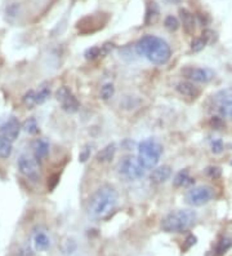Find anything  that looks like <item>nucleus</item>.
Instances as JSON below:
<instances>
[{
	"instance_id": "f257e3e1",
	"label": "nucleus",
	"mask_w": 232,
	"mask_h": 256,
	"mask_svg": "<svg viewBox=\"0 0 232 256\" xmlns=\"http://www.w3.org/2000/svg\"><path fill=\"white\" fill-rule=\"evenodd\" d=\"M136 51L155 65H164L172 56V49L164 39L155 35H146L136 44Z\"/></svg>"
},
{
	"instance_id": "f03ea898",
	"label": "nucleus",
	"mask_w": 232,
	"mask_h": 256,
	"mask_svg": "<svg viewBox=\"0 0 232 256\" xmlns=\"http://www.w3.org/2000/svg\"><path fill=\"white\" fill-rule=\"evenodd\" d=\"M118 192L110 185H103L92 194L88 200L89 215L94 219H105L118 204Z\"/></svg>"
},
{
	"instance_id": "7ed1b4c3",
	"label": "nucleus",
	"mask_w": 232,
	"mask_h": 256,
	"mask_svg": "<svg viewBox=\"0 0 232 256\" xmlns=\"http://www.w3.org/2000/svg\"><path fill=\"white\" fill-rule=\"evenodd\" d=\"M197 215L191 210H177L161 220V229L166 233H182L195 224Z\"/></svg>"
},
{
	"instance_id": "20e7f679",
	"label": "nucleus",
	"mask_w": 232,
	"mask_h": 256,
	"mask_svg": "<svg viewBox=\"0 0 232 256\" xmlns=\"http://www.w3.org/2000/svg\"><path fill=\"white\" fill-rule=\"evenodd\" d=\"M161 154L162 146L154 138H146L138 146V159L146 170L156 167Z\"/></svg>"
},
{
	"instance_id": "39448f33",
	"label": "nucleus",
	"mask_w": 232,
	"mask_h": 256,
	"mask_svg": "<svg viewBox=\"0 0 232 256\" xmlns=\"http://www.w3.org/2000/svg\"><path fill=\"white\" fill-rule=\"evenodd\" d=\"M146 168L141 164L140 159L136 157H125L118 164V172L126 180H140L146 174Z\"/></svg>"
},
{
	"instance_id": "423d86ee",
	"label": "nucleus",
	"mask_w": 232,
	"mask_h": 256,
	"mask_svg": "<svg viewBox=\"0 0 232 256\" xmlns=\"http://www.w3.org/2000/svg\"><path fill=\"white\" fill-rule=\"evenodd\" d=\"M213 108L222 118H232V88L221 89L213 97Z\"/></svg>"
},
{
	"instance_id": "0eeeda50",
	"label": "nucleus",
	"mask_w": 232,
	"mask_h": 256,
	"mask_svg": "<svg viewBox=\"0 0 232 256\" xmlns=\"http://www.w3.org/2000/svg\"><path fill=\"white\" fill-rule=\"evenodd\" d=\"M214 193L213 189L210 186L201 185L192 188L186 194V203L190 206H195V207H200L208 203L212 198H213Z\"/></svg>"
},
{
	"instance_id": "6e6552de",
	"label": "nucleus",
	"mask_w": 232,
	"mask_h": 256,
	"mask_svg": "<svg viewBox=\"0 0 232 256\" xmlns=\"http://www.w3.org/2000/svg\"><path fill=\"white\" fill-rule=\"evenodd\" d=\"M108 21L106 13H96V15L87 16L77 22V29L83 34H92L102 29Z\"/></svg>"
},
{
	"instance_id": "1a4fd4ad",
	"label": "nucleus",
	"mask_w": 232,
	"mask_h": 256,
	"mask_svg": "<svg viewBox=\"0 0 232 256\" xmlns=\"http://www.w3.org/2000/svg\"><path fill=\"white\" fill-rule=\"evenodd\" d=\"M18 170L25 177L33 181L37 180V177L40 176V167H39L37 159L27 154H22L18 158Z\"/></svg>"
},
{
	"instance_id": "9d476101",
	"label": "nucleus",
	"mask_w": 232,
	"mask_h": 256,
	"mask_svg": "<svg viewBox=\"0 0 232 256\" xmlns=\"http://www.w3.org/2000/svg\"><path fill=\"white\" fill-rule=\"evenodd\" d=\"M182 75L188 80L197 83H208L214 78V73L208 67L186 66L182 69Z\"/></svg>"
},
{
	"instance_id": "9b49d317",
	"label": "nucleus",
	"mask_w": 232,
	"mask_h": 256,
	"mask_svg": "<svg viewBox=\"0 0 232 256\" xmlns=\"http://www.w3.org/2000/svg\"><path fill=\"white\" fill-rule=\"evenodd\" d=\"M55 98L66 113H76L79 110V101L67 87H61L55 92Z\"/></svg>"
},
{
	"instance_id": "f8f14e48",
	"label": "nucleus",
	"mask_w": 232,
	"mask_h": 256,
	"mask_svg": "<svg viewBox=\"0 0 232 256\" xmlns=\"http://www.w3.org/2000/svg\"><path fill=\"white\" fill-rule=\"evenodd\" d=\"M19 132H21V123L15 117H11L0 127V135L4 136V138H7L8 140H11L12 142L18 138Z\"/></svg>"
},
{
	"instance_id": "ddd939ff",
	"label": "nucleus",
	"mask_w": 232,
	"mask_h": 256,
	"mask_svg": "<svg viewBox=\"0 0 232 256\" xmlns=\"http://www.w3.org/2000/svg\"><path fill=\"white\" fill-rule=\"evenodd\" d=\"M170 175H172V168L169 166H160L152 170L150 178L154 184H162L170 177Z\"/></svg>"
},
{
	"instance_id": "4468645a",
	"label": "nucleus",
	"mask_w": 232,
	"mask_h": 256,
	"mask_svg": "<svg viewBox=\"0 0 232 256\" xmlns=\"http://www.w3.org/2000/svg\"><path fill=\"white\" fill-rule=\"evenodd\" d=\"M213 31H210V30H205L200 37L195 38L191 43V49L192 52H200V51H203L205 48L206 45L209 44L210 41H212V35H213Z\"/></svg>"
},
{
	"instance_id": "2eb2a0df",
	"label": "nucleus",
	"mask_w": 232,
	"mask_h": 256,
	"mask_svg": "<svg viewBox=\"0 0 232 256\" xmlns=\"http://www.w3.org/2000/svg\"><path fill=\"white\" fill-rule=\"evenodd\" d=\"M33 243L35 250L37 251H45V250L49 249L51 246V239H49L48 234L43 232V230H39V232H35L33 236Z\"/></svg>"
},
{
	"instance_id": "dca6fc26",
	"label": "nucleus",
	"mask_w": 232,
	"mask_h": 256,
	"mask_svg": "<svg viewBox=\"0 0 232 256\" xmlns=\"http://www.w3.org/2000/svg\"><path fill=\"white\" fill-rule=\"evenodd\" d=\"M177 91L182 96L188 98H196L199 97L200 89L192 82H180L177 84Z\"/></svg>"
},
{
	"instance_id": "f3484780",
	"label": "nucleus",
	"mask_w": 232,
	"mask_h": 256,
	"mask_svg": "<svg viewBox=\"0 0 232 256\" xmlns=\"http://www.w3.org/2000/svg\"><path fill=\"white\" fill-rule=\"evenodd\" d=\"M179 16H180V21H182V25H183L184 31L188 34V35H192L195 33V17L192 15L191 12H188L187 9H179Z\"/></svg>"
},
{
	"instance_id": "a211bd4d",
	"label": "nucleus",
	"mask_w": 232,
	"mask_h": 256,
	"mask_svg": "<svg viewBox=\"0 0 232 256\" xmlns=\"http://www.w3.org/2000/svg\"><path fill=\"white\" fill-rule=\"evenodd\" d=\"M34 156L37 160L44 159L49 153V142L45 138H36L33 145Z\"/></svg>"
},
{
	"instance_id": "6ab92c4d",
	"label": "nucleus",
	"mask_w": 232,
	"mask_h": 256,
	"mask_svg": "<svg viewBox=\"0 0 232 256\" xmlns=\"http://www.w3.org/2000/svg\"><path fill=\"white\" fill-rule=\"evenodd\" d=\"M195 182V178L190 176L188 170H180L176 176H174L173 184L176 188H188Z\"/></svg>"
},
{
	"instance_id": "aec40b11",
	"label": "nucleus",
	"mask_w": 232,
	"mask_h": 256,
	"mask_svg": "<svg viewBox=\"0 0 232 256\" xmlns=\"http://www.w3.org/2000/svg\"><path fill=\"white\" fill-rule=\"evenodd\" d=\"M115 153H116V145L115 144H108L105 148L101 149L98 154H97L96 159L98 163H107L114 159Z\"/></svg>"
},
{
	"instance_id": "412c9836",
	"label": "nucleus",
	"mask_w": 232,
	"mask_h": 256,
	"mask_svg": "<svg viewBox=\"0 0 232 256\" xmlns=\"http://www.w3.org/2000/svg\"><path fill=\"white\" fill-rule=\"evenodd\" d=\"M159 7L158 4L155 3V1H151V3L148 4L147 11H146V20H144V22L146 25H151V23L156 22V20L159 19Z\"/></svg>"
},
{
	"instance_id": "4be33fe9",
	"label": "nucleus",
	"mask_w": 232,
	"mask_h": 256,
	"mask_svg": "<svg viewBox=\"0 0 232 256\" xmlns=\"http://www.w3.org/2000/svg\"><path fill=\"white\" fill-rule=\"evenodd\" d=\"M12 154V141L0 135V158H8Z\"/></svg>"
},
{
	"instance_id": "5701e85b",
	"label": "nucleus",
	"mask_w": 232,
	"mask_h": 256,
	"mask_svg": "<svg viewBox=\"0 0 232 256\" xmlns=\"http://www.w3.org/2000/svg\"><path fill=\"white\" fill-rule=\"evenodd\" d=\"M22 128L25 132H27L30 135L39 134V126H37V122L35 118L26 119L22 124Z\"/></svg>"
},
{
	"instance_id": "b1692460",
	"label": "nucleus",
	"mask_w": 232,
	"mask_h": 256,
	"mask_svg": "<svg viewBox=\"0 0 232 256\" xmlns=\"http://www.w3.org/2000/svg\"><path fill=\"white\" fill-rule=\"evenodd\" d=\"M23 104L26 105L27 109H33L34 106H36L37 101H36V91H29L26 92V95L23 96Z\"/></svg>"
},
{
	"instance_id": "393cba45",
	"label": "nucleus",
	"mask_w": 232,
	"mask_h": 256,
	"mask_svg": "<svg viewBox=\"0 0 232 256\" xmlns=\"http://www.w3.org/2000/svg\"><path fill=\"white\" fill-rule=\"evenodd\" d=\"M51 96V88L47 85H41V88L39 91H36V101L37 105L43 104L45 101L48 100V97Z\"/></svg>"
},
{
	"instance_id": "a878e982",
	"label": "nucleus",
	"mask_w": 232,
	"mask_h": 256,
	"mask_svg": "<svg viewBox=\"0 0 232 256\" xmlns=\"http://www.w3.org/2000/svg\"><path fill=\"white\" fill-rule=\"evenodd\" d=\"M232 246V242H231V239H230V238H226V237H223L221 239V241L218 242V245H217V254L219 256L221 255H223V254H226L227 253V251H229L230 250V247H231Z\"/></svg>"
},
{
	"instance_id": "bb28decb",
	"label": "nucleus",
	"mask_w": 232,
	"mask_h": 256,
	"mask_svg": "<svg viewBox=\"0 0 232 256\" xmlns=\"http://www.w3.org/2000/svg\"><path fill=\"white\" fill-rule=\"evenodd\" d=\"M164 25H165V27L169 31H176L179 27V21L176 17H173V16H168L165 21H164Z\"/></svg>"
},
{
	"instance_id": "cd10ccee",
	"label": "nucleus",
	"mask_w": 232,
	"mask_h": 256,
	"mask_svg": "<svg viewBox=\"0 0 232 256\" xmlns=\"http://www.w3.org/2000/svg\"><path fill=\"white\" fill-rule=\"evenodd\" d=\"M115 88L112 84H105L101 89V97L103 100H110L111 97L114 96Z\"/></svg>"
},
{
	"instance_id": "c85d7f7f",
	"label": "nucleus",
	"mask_w": 232,
	"mask_h": 256,
	"mask_svg": "<svg viewBox=\"0 0 232 256\" xmlns=\"http://www.w3.org/2000/svg\"><path fill=\"white\" fill-rule=\"evenodd\" d=\"M209 126L213 128V130H222L225 127V122L223 119L219 115H215V117H212L209 120Z\"/></svg>"
},
{
	"instance_id": "c756f323",
	"label": "nucleus",
	"mask_w": 232,
	"mask_h": 256,
	"mask_svg": "<svg viewBox=\"0 0 232 256\" xmlns=\"http://www.w3.org/2000/svg\"><path fill=\"white\" fill-rule=\"evenodd\" d=\"M100 56H101V47H93V48L88 49V51L85 52V59H94Z\"/></svg>"
},
{
	"instance_id": "7c9ffc66",
	"label": "nucleus",
	"mask_w": 232,
	"mask_h": 256,
	"mask_svg": "<svg viewBox=\"0 0 232 256\" xmlns=\"http://www.w3.org/2000/svg\"><path fill=\"white\" fill-rule=\"evenodd\" d=\"M210 148H212V152H213L214 154H221V153L223 152V142H222V140H219V138L213 140L212 144H210Z\"/></svg>"
},
{
	"instance_id": "2f4dec72",
	"label": "nucleus",
	"mask_w": 232,
	"mask_h": 256,
	"mask_svg": "<svg viewBox=\"0 0 232 256\" xmlns=\"http://www.w3.org/2000/svg\"><path fill=\"white\" fill-rule=\"evenodd\" d=\"M205 174L212 178H218L222 175V170L219 167H215V166H212V167H208L205 170Z\"/></svg>"
},
{
	"instance_id": "473e14b6",
	"label": "nucleus",
	"mask_w": 232,
	"mask_h": 256,
	"mask_svg": "<svg viewBox=\"0 0 232 256\" xmlns=\"http://www.w3.org/2000/svg\"><path fill=\"white\" fill-rule=\"evenodd\" d=\"M89 157H90V149H89V146H85L83 150L80 152V156H79V160L80 162H87V160L89 159Z\"/></svg>"
},
{
	"instance_id": "72a5a7b5",
	"label": "nucleus",
	"mask_w": 232,
	"mask_h": 256,
	"mask_svg": "<svg viewBox=\"0 0 232 256\" xmlns=\"http://www.w3.org/2000/svg\"><path fill=\"white\" fill-rule=\"evenodd\" d=\"M114 49V44L112 43H106L101 47V56H105V55H108Z\"/></svg>"
},
{
	"instance_id": "f704fd0d",
	"label": "nucleus",
	"mask_w": 232,
	"mask_h": 256,
	"mask_svg": "<svg viewBox=\"0 0 232 256\" xmlns=\"http://www.w3.org/2000/svg\"><path fill=\"white\" fill-rule=\"evenodd\" d=\"M186 242H187V243H186V246H184V250L190 249L191 246L195 245V243H196V237H195V236H192V234H190V236H188V237H187V239H186Z\"/></svg>"
},
{
	"instance_id": "c9c22d12",
	"label": "nucleus",
	"mask_w": 232,
	"mask_h": 256,
	"mask_svg": "<svg viewBox=\"0 0 232 256\" xmlns=\"http://www.w3.org/2000/svg\"><path fill=\"white\" fill-rule=\"evenodd\" d=\"M231 164H232V162H231Z\"/></svg>"
}]
</instances>
